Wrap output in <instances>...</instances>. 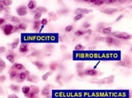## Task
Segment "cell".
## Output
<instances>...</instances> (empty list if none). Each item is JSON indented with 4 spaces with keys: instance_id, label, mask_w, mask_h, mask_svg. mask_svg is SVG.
Returning a JSON list of instances; mask_svg holds the SVG:
<instances>
[{
    "instance_id": "cell-11",
    "label": "cell",
    "mask_w": 132,
    "mask_h": 98,
    "mask_svg": "<svg viewBox=\"0 0 132 98\" xmlns=\"http://www.w3.org/2000/svg\"><path fill=\"white\" fill-rule=\"evenodd\" d=\"M26 80L30 82V83H36L39 82V78H38V76H36V75H35V74H30L29 76L27 77V79Z\"/></svg>"
},
{
    "instance_id": "cell-5",
    "label": "cell",
    "mask_w": 132,
    "mask_h": 98,
    "mask_svg": "<svg viewBox=\"0 0 132 98\" xmlns=\"http://www.w3.org/2000/svg\"><path fill=\"white\" fill-rule=\"evenodd\" d=\"M83 73H84V75H87V76H92V77H96L99 74V72L97 70H94V69H86V70H83Z\"/></svg>"
},
{
    "instance_id": "cell-48",
    "label": "cell",
    "mask_w": 132,
    "mask_h": 98,
    "mask_svg": "<svg viewBox=\"0 0 132 98\" xmlns=\"http://www.w3.org/2000/svg\"><path fill=\"white\" fill-rule=\"evenodd\" d=\"M116 3V0H107V1H104V3H106V4H113V3Z\"/></svg>"
},
{
    "instance_id": "cell-46",
    "label": "cell",
    "mask_w": 132,
    "mask_h": 98,
    "mask_svg": "<svg viewBox=\"0 0 132 98\" xmlns=\"http://www.w3.org/2000/svg\"><path fill=\"white\" fill-rule=\"evenodd\" d=\"M6 79H7V77L5 75H3V74L0 75V83H4L6 81Z\"/></svg>"
},
{
    "instance_id": "cell-17",
    "label": "cell",
    "mask_w": 132,
    "mask_h": 98,
    "mask_svg": "<svg viewBox=\"0 0 132 98\" xmlns=\"http://www.w3.org/2000/svg\"><path fill=\"white\" fill-rule=\"evenodd\" d=\"M21 91H22V92L24 94V96H27L29 93L31 92V88H30V87H28V86H23L21 88Z\"/></svg>"
},
{
    "instance_id": "cell-47",
    "label": "cell",
    "mask_w": 132,
    "mask_h": 98,
    "mask_svg": "<svg viewBox=\"0 0 132 98\" xmlns=\"http://www.w3.org/2000/svg\"><path fill=\"white\" fill-rule=\"evenodd\" d=\"M63 58H64V60H70L72 58V55L71 54H66V55H64Z\"/></svg>"
},
{
    "instance_id": "cell-19",
    "label": "cell",
    "mask_w": 132,
    "mask_h": 98,
    "mask_svg": "<svg viewBox=\"0 0 132 98\" xmlns=\"http://www.w3.org/2000/svg\"><path fill=\"white\" fill-rule=\"evenodd\" d=\"M34 12L35 13L36 12H40V13H45V12H48V9L46 8L45 7H37L34 11H32V12Z\"/></svg>"
},
{
    "instance_id": "cell-24",
    "label": "cell",
    "mask_w": 132,
    "mask_h": 98,
    "mask_svg": "<svg viewBox=\"0 0 132 98\" xmlns=\"http://www.w3.org/2000/svg\"><path fill=\"white\" fill-rule=\"evenodd\" d=\"M105 41H106V43H107V45L111 46V45H113L114 41H115V38H114V37H112V36H108L105 38Z\"/></svg>"
},
{
    "instance_id": "cell-31",
    "label": "cell",
    "mask_w": 132,
    "mask_h": 98,
    "mask_svg": "<svg viewBox=\"0 0 132 98\" xmlns=\"http://www.w3.org/2000/svg\"><path fill=\"white\" fill-rule=\"evenodd\" d=\"M83 69H84V63L83 62H78L76 64L77 71H81V70H83Z\"/></svg>"
},
{
    "instance_id": "cell-55",
    "label": "cell",
    "mask_w": 132,
    "mask_h": 98,
    "mask_svg": "<svg viewBox=\"0 0 132 98\" xmlns=\"http://www.w3.org/2000/svg\"><path fill=\"white\" fill-rule=\"evenodd\" d=\"M120 44V41H118V39H115V41H114V43L113 45H116V46H119V45Z\"/></svg>"
},
{
    "instance_id": "cell-15",
    "label": "cell",
    "mask_w": 132,
    "mask_h": 98,
    "mask_svg": "<svg viewBox=\"0 0 132 98\" xmlns=\"http://www.w3.org/2000/svg\"><path fill=\"white\" fill-rule=\"evenodd\" d=\"M15 70H17V71H22V70H25V66L22 65V63H17V62H15L12 65Z\"/></svg>"
},
{
    "instance_id": "cell-60",
    "label": "cell",
    "mask_w": 132,
    "mask_h": 98,
    "mask_svg": "<svg viewBox=\"0 0 132 98\" xmlns=\"http://www.w3.org/2000/svg\"><path fill=\"white\" fill-rule=\"evenodd\" d=\"M95 1H96V0H91V1H87L86 3H95Z\"/></svg>"
},
{
    "instance_id": "cell-13",
    "label": "cell",
    "mask_w": 132,
    "mask_h": 98,
    "mask_svg": "<svg viewBox=\"0 0 132 98\" xmlns=\"http://www.w3.org/2000/svg\"><path fill=\"white\" fill-rule=\"evenodd\" d=\"M50 85H48V86H46V87H44V88L41 89V96H49L50 94Z\"/></svg>"
},
{
    "instance_id": "cell-29",
    "label": "cell",
    "mask_w": 132,
    "mask_h": 98,
    "mask_svg": "<svg viewBox=\"0 0 132 98\" xmlns=\"http://www.w3.org/2000/svg\"><path fill=\"white\" fill-rule=\"evenodd\" d=\"M9 88H10L12 91H14V92H18V91H20V87H19L18 85H16V84L10 85V86H9Z\"/></svg>"
},
{
    "instance_id": "cell-42",
    "label": "cell",
    "mask_w": 132,
    "mask_h": 98,
    "mask_svg": "<svg viewBox=\"0 0 132 98\" xmlns=\"http://www.w3.org/2000/svg\"><path fill=\"white\" fill-rule=\"evenodd\" d=\"M90 26H91V24H90L89 22H84V23H83V25H82V27H83V29H86V30H88V29L90 28Z\"/></svg>"
},
{
    "instance_id": "cell-12",
    "label": "cell",
    "mask_w": 132,
    "mask_h": 98,
    "mask_svg": "<svg viewBox=\"0 0 132 98\" xmlns=\"http://www.w3.org/2000/svg\"><path fill=\"white\" fill-rule=\"evenodd\" d=\"M18 51L21 53H27L29 52L28 43H22L20 45V47H19Z\"/></svg>"
},
{
    "instance_id": "cell-27",
    "label": "cell",
    "mask_w": 132,
    "mask_h": 98,
    "mask_svg": "<svg viewBox=\"0 0 132 98\" xmlns=\"http://www.w3.org/2000/svg\"><path fill=\"white\" fill-rule=\"evenodd\" d=\"M19 43H20V40H19L18 38H17L15 41H13L12 43H10V47L12 48V49H16V48L18 47Z\"/></svg>"
},
{
    "instance_id": "cell-49",
    "label": "cell",
    "mask_w": 132,
    "mask_h": 98,
    "mask_svg": "<svg viewBox=\"0 0 132 98\" xmlns=\"http://www.w3.org/2000/svg\"><path fill=\"white\" fill-rule=\"evenodd\" d=\"M7 51V48L5 47H3V46H0V54L4 53V52Z\"/></svg>"
},
{
    "instance_id": "cell-44",
    "label": "cell",
    "mask_w": 132,
    "mask_h": 98,
    "mask_svg": "<svg viewBox=\"0 0 132 98\" xmlns=\"http://www.w3.org/2000/svg\"><path fill=\"white\" fill-rule=\"evenodd\" d=\"M41 51H40V50H36V51H35V52H32V53L31 54V57H36V56L41 55Z\"/></svg>"
},
{
    "instance_id": "cell-54",
    "label": "cell",
    "mask_w": 132,
    "mask_h": 98,
    "mask_svg": "<svg viewBox=\"0 0 132 98\" xmlns=\"http://www.w3.org/2000/svg\"><path fill=\"white\" fill-rule=\"evenodd\" d=\"M5 19L4 18H3V17H0V25H4V23H5Z\"/></svg>"
},
{
    "instance_id": "cell-9",
    "label": "cell",
    "mask_w": 132,
    "mask_h": 98,
    "mask_svg": "<svg viewBox=\"0 0 132 98\" xmlns=\"http://www.w3.org/2000/svg\"><path fill=\"white\" fill-rule=\"evenodd\" d=\"M18 74L19 73L17 72V70H15L13 67H12V68L10 69V70H9V78H10V79L16 80L17 77H18Z\"/></svg>"
},
{
    "instance_id": "cell-53",
    "label": "cell",
    "mask_w": 132,
    "mask_h": 98,
    "mask_svg": "<svg viewBox=\"0 0 132 98\" xmlns=\"http://www.w3.org/2000/svg\"><path fill=\"white\" fill-rule=\"evenodd\" d=\"M8 98H19L16 94H10L8 96Z\"/></svg>"
},
{
    "instance_id": "cell-58",
    "label": "cell",
    "mask_w": 132,
    "mask_h": 98,
    "mask_svg": "<svg viewBox=\"0 0 132 98\" xmlns=\"http://www.w3.org/2000/svg\"><path fill=\"white\" fill-rule=\"evenodd\" d=\"M24 73L26 74V75H27V76H29V75L31 74L30 71H29V70H24Z\"/></svg>"
},
{
    "instance_id": "cell-39",
    "label": "cell",
    "mask_w": 132,
    "mask_h": 98,
    "mask_svg": "<svg viewBox=\"0 0 132 98\" xmlns=\"http://www.w3.org/2000/svg\"><path fill=\"white\" fill-rule=\"evenodd\" d=\"M93 4H94L95 6H97V7H99V6L104 4V1H103V0H96Z\"/></svg>"
},
{
    "instance_id": "cell-21",
    "label": "cell",
    "mask_w": 132,
    "mask_h": 98,
    "mask_svg": "<svg viewBox=\"0 0 132 98\" xmlns=\"http://www.w3.org/2000/svg\"><path fill=\"white\" fill-rule=\"evenodd\" d=\"M48 17H49L50 20H51V21H55L58 18L57 14L54 13V12H49V13H48Z\"/></svg>"
},
{
    "instance_id": "cell-10",
    "label": "cell",
    "mask_w": 132,
    "mask_h": 98,
    "mask_svg": "<svg viewBox=\"0 0 132 98\" xmlns=\"http://www.w3.org/2000/svg\"><path fill=\"white\" fill-rule=\"evenodd\" d=\"M36 7H37V3L35 0H31V1L28 2V3H27V9L31 10V12L34 11Z\"/></svg>"
},
{
    "instance_id": "cell-16",
    "label": "cell",
    "mask_w": 132,
    "mask_h": 98,
    "mask_svg": "<svg viewBox=\"0 0 132 98\" xmlns=\"http://www.w3.org/2000/svg\"><path fill=\"white\" fill-rule=\"evenodd\" d=\"M8 19L11 22H13V23H17V24L21 23V19L18 17H16V16H9V17H8Z\"/></svg>"
},
{
    "instance_id": "cell-14",
    "label": "cell",
    "mask_w": 132,
    "mask_h": 98,
    "mask_svg": "<svg viewBox=\"0 0 132 98\" xmlns=\"http://www.w3.org/2000/svg\"><path fill=\"white\" fill-rule=\"evenodd\" d=\"M27 75H26V74L24 73V72H20V73L18 74V77L17 78V79H16V81L17 82V83H22V82H24L26 79H27Z\"/></svg>"
},
{
    "instance_id": "cell-41",
    "label": "cell",
    "mask_w": 132,
    "mask_h": 98,
    "mask_svg": "<svg viewBox=\"0 0 132 98\" xmlns=\"http://www.w3.org/2000/svg\"><path fill=\"white\" fill-rule=\"evenodd\" d=\"M54 47L53 45H47V46L45 47V50L47 51V52H51V51L54 50Z\"/></svg>"
},
{
    "instance_id": "cell-59",
    "label": "cell",
    "mask_w": 132,
    "mask_h": 98,
    "mask_svg": "<svg viewBox=\"0 0 132 98\" xmlns=\"http://www.w3.org/2000/svg\"><path fill=\"white\" fill-rule=\"evenodd\" d=\"M122 17H123V15H120L119 17H117V19L116 20V22H117V21H119V20H120V19H121Z\"/></svg>"
},
{
    "instance_id": "cell-56",
    "label": "cell",
    "mask_w": 132,
    "mask_h": 98,
    "mask_svg": "<svg viewBox=\"0 0 132 98\" xmlns=\"http://www.w3.org/2000/svg\"><path fill=\"white\" fill-rule=\"evenodd\" d=\"M60 49L64 52V51H66V49H67V47L64 46V45H62V46H60Z\"/></svg>"
},
{
    "instance_id": "cell-20",
    "label": "cell",
    "mask_w": 132,
    "mask_h": 98,
    "mask_svg": "<svg viewBox=\"0 0 132 98\" xmlns=\"http://www.w3.org/2000/svg\"><path fill=\"white\" fill-rule=\"evenodd\" d=\"M58 66H59V64L55 61H53L49 65V69L50 70V71H55L58 69Z\"/></svg>"
},
{
    "instance_id": "cell-32",
    "label": "cell",
    "mask_w": 132,
    "mask_h": 98,
    "mask_svg": "<svg viewBox=\"0 0 132 98\" xmlns=\"http://www.w3.org/2000/svg\"><path fill=\"white\" fill-rule=\"evenodd\" d=\"M17 28L19 29V30H26L27 29V24L23 23V22H21V23L18 24V25H17Z\"/></svg>"
},
{
    "instance_id": "cell-22",
    "label": "cell",
    "mask_w": 132,
    "mask_h": 98,
    "mask_svg": "<svg viewBox=\"0 0 132 98\" xmlns=\"http://www.w3.org/2000/svg\"><path fill=\"white\" fill-rule=\"evenodd\" d=\"M6 58H7V60L10 63L12 64H14L15 63V55L14 54H8L7 56H6Z\"/></svg>"
},
{
    "instance_id": "cell-6",
    "label": "cell",
    "mask_w": 132,
    "mask_h": 98,
    "mask_svg": "<svg viewBox=\"0 0 132 98\" xmlns=\"http://www.w3.org/2000/svg\"><path fill=\"white\" fill-rule=\"evenodd\" d=\"M120 10V9L119 8H105V9H102L101 12L104 14H107V15H113V14L118 12Z\"/></svg>"
},
{
    "instance_id": "cell-1",
    "label": "cell",
    "mask_w": 132,
    "mask_h": 98,
    "mask_svg": "<svg viewBox=\"0 0 132 98\" xmlns=\"http://www.w3.org/2000/svg\"><path fill=\"white\" fill-rule=\"evenodd\" d=\"M112 37H115L119 39H124V40H129L131 38V35L129 34L128 33L125 32H114V33H111Z\"/></svg>"
},
{
    "instance_id": "cell-50",
    "label": "cell",
    "mask_w": 132,
    "mask_h": 98,
    "mask_svg": "<svg viewBox=\"0 0 132 98\" xmlns=\"http://www.w3.org/2000/svg\"><path fill=\"white\" fill-rule=\"evenodd\" d=\"M77 74L78 75L79 77H81V78H83V77H84V73H83V70H81V71H77Z\"/></svg>"
},
{
    "instance_id": "cell-8",
    "label": "cell",
    "mask_w": 132,
    "mask_h": 98,
    "mask_svg": "<svg viewBox=\"0 0 132 98\" xmlns=\"http://www.w3.org/2000/svg\"><path fill=\"white\" fill-rule=\"evenodd\" d=\"M92 12V10L90 9H87V8H76L74 11V13L75 15H78V14H80V15H85V14H88Z\"/></svg>"
},
{
    "instance_id": "cell-43",
    "label": "cell",
    "mask_w": 132,
    "mask_h": 98,
    "mask_svg": "<svg viewBox=\"0 0 132 98\" xmlns=\"http://www.w3.org/2000/svg\"><path fill=\"white\" fill-rule=\"evenodd\" d=\"M83 17V15H80V14H78V15H75L74 18V21H78V20H81L82 18Z\"/></svg>"
},
{
    "instance_id": "cell-3",
    "label": "cell",
    "mask_w": 132,
    "mask_h": 98,
    "mask_svg": "<svg viewBox=\"0 0 132 98\" xmlns=\"http://www.w3.org/2000/svg\"><path fill=\"white\" fill-rule=\"evenodd\" d=\"M13 27L14 25H11V24H6L4 26H2L3 33L6 36H9L13 33Z\"/></svg>"
},
{
    "instance_id": "cell-2",
    "label": "cell",
    "mask_w": 132,
    "mask_h": 98,
    "mask_svg": "<svg viewBox=\"0 0 132 98\" xmlns=\"http://www.w3.org/2000/svg\"><path fill=\"white\" fill-rule=\"evenodd\" d=\"M114 78H115L114 75H110L107 78H102V79H99L97 81H91V83H97V84H112L114 82Z\"/></svg>"
},
{
    "instance_id": "cell-35",
    "label": "cell",
    "mask_w": 132,
    "mask_h": 98,
    "mask_svg": "<svg viewBox=\"0 0 132 98\" xmlns=\"http://www.w3.org/2000/svg\"><path fill=\"white\" fill-rule=\"evenodd\" d=\"M84 34H85L84 31H83V30H76V31H75V33H74V35H75V36H77V37H81V36H83V35H84Z\"/></svg>"
},
{
    "instance_id": "cell-51",
    "label": "cell",
    "mask_w": 132,
    "mask_h": 98,
    "mask_svg": "<svg viewBox=\"0 0 132 98\" xmlns=\"http://www.w3.org/2000/svg\"><path fill=\"white\" fill-rule=\"evenodd\" d=\"M5 10V7L4 6V4H3V2L2 1H0V12H3V11Z\"/></svg>"
},
{
    "instance_id": "cell-36",
    "label": "cell",
    "mask_w": 132,
    "mask_h": 98,
    "mask_svg": "<svg viewBox=\"0 0 132 98\" xmlns=\"http://www.w3.org/2000/svg\"><path fill=\"white\" fill-rule=\"evenodd\" d=\"M83 49H85V47H84V46H83V45L81 44V43H78V44H77L76 46L74 47L75 51H80V50H83Z\"/></svg>"
},
{
    "instance_id": "cell-38",
    "label": "cell",
    "mask_w": 132,
    "mask_h": 98,
    "mask_svg": "<svg viewBox=\"0 0 132 98\" xmlns=\"http://www.w3.org/2000/svg\"><path fill=\"white\" fill-rule=\"evenodd\" d=\"M42 17V13H40V12H36L34 15V20H39Z\"/></svg>"
},
{
    "instance_id": "cell-25",
    "label": "cell",
    "mask_w": 132,
    "mask_h": 98,
    "mask_svg": "<svg viewBox=\"0 0 132 98\" xmlns=\"http://www.w3.org/2000/svg\"><path fill=\"white\" fill-rule=\"evenodd\" d=\"M40 25H41V21H40V20H34L32 30H35V31H37V30L40 29Z\"/></svg>"
},
{
    "instance_id": "cell-45",
    "label": "cell",
    "mask_w": 132,
    "mask_h": 98,
    "mask_svg": "<svg viewBox=\"0 0 132 98\" xmlns=\"http://www.w3.org/2000/svg\"><path fill=\"white\" fill-rule=\"evenodd\" d=\"M48 23H49V20H47L46 18H44L41 20V25H47Z\"/></svg>"
},
{
    "instance_id": "cell-28",
    "label": "cell",
    "mask_w": 132,
    "mask_h": 98,
    "mask_svg": "<svg viewBox=\"0 0 132 98\" xmlns=\"http://www.w3.org/2000/svg\"><path fill=\"white\" fill-rule=\"evenodd\" d=\"M69 9L67 8H63V9H59V10L57 11V13L60 16H64V15H67L69 13Z\"/></svg>"
},
{
    "instance_id": "cell-52",
    "label": "cell",
    "mask_w": 132,
    "mask_h": 98,
    "mask_svg": "<svg viewBox=\"0 0 132 98\" xmlns=\"http://www.w3.org/2000/svg\"><path fill=\"white\" fill-rule=\"evenodd\" d=\"M36 96H37V95H35L34 93L30 92L28 94V96H27V98H35L36 97Z\"/></svg>"
},
{
    "instance_id": "cell-23",
    "label": "cell",
    "mask_w": 132,
    "mask_h": 98,
    "mask_svg": "<svg viewBox=\"0 0 132 98\" xmlns=\"http://www.w3.org/2000/svg\"><path fill=\"white\" fill-rule=\"evenodd\" d=\"M112 31V27H104V28H102V33L105 35L111 34Z\"/></svg>"
},
{
    "instance_id": "cell-18",
    "label": "cell",
    "mask_w": 132,
    "mask_h": 98,
    "mask_svg": "<svg viewBox=\"0 0 132 98\" xmlns=\"http://www.w3.org/2000/svg\"><path fill=\"white\" fill-rule=\"evenodd\" d=\"M30 88H31V92L34 93L35 95H38L40 93V88H38L37 86H35V85H31V86H30Z\"/></svg>"
},
{
    "instance_id": "cell-37",
    "label": "cell",
    "mask_w": 132,
    "mask_h": 98,
    "mask_svg": "<svg viewBox=\"0 0 132 98\" xmlns=\"http://www.w3.org/2000/svg\"><path fill=\"white\" fill-rule=\"evenodd\" d=\"M61 80H62V74H58L55 77V82L58 83H61Z\"/></svg>"
},
{
    "instance_id": "cell-34",
    "label": "cell",
    "mask_w": 132,
    "mask_h": 98,
    "mask_svg": "<svg viewBox=\"0 0 132 98\" xmlns=\"http://www.w3.org/2000/svg\"><path fill=\"white\" fill-rule=\"evenodd\" d=\"M2 2L5 7H8L9 6H11L12 4V1H11V0H4Z\"/></svg>"
},
{
    "instance_id": "cell-30",
    "label": "cell",
    "mask_w": 132,
    "mask_h": 98,
    "mask_svg": "<svg viewBox=\"0 0 132 98\" xmlns=\"http://www.w3.org/2000/svg\"><path fill=\"white\" fill-rule=\"evenodd\" d=\"M7 67V65H6V62L4 61L3 59L0 58V72H3Z\"/></svg>"
},
{
    "instance_id": "cell-33",
    "label": "cell",
    "mask_w": 132,
    "mask_h": 98,
    "mask_svg": "<svg viewBox=\"0 0 132 98\" xmlns=\"http://www.w3.org/2000/svg\"><path fill=\"white\" fill-rule=\"evenodd\" d=\"M51 74H52V71H50V70L49 72H46V74H44L42 75V77H41V78H42L43 81H46V80L49 78V77L50 76Z\"/></svg>"
},
{
    "instance_id": "cell-57",
    "label": "cell",
    "mask_w": 132,
    "mask_h": 98,
    "mask_svg": "<svg viewBox=\"0 0 132 98\" xmlns=\"http://www.w3.org/2000/svg\"><path fill=\"white\" fill-rule=\"evenodd\" d=\"M85 34H91L92 33H93V31H92L91 30H86V31H84Z\"/></svg>"
},
{
    "instance_id": "cell-4",
    "label": "cell",
    "mask_w": 132,
    "mask_h": 98,
    "mask_svg": "<svg viewBox=\"0 0 132 98\" xmlns=\"http://www.w3.org/2000/svg\"><path fill=\"white\" fill-rule=\"evenodd\" d=\"M16 12L18 16L20 17H25L27 13H28V11H27V7L26 6H19L18 7H17L16 9Z\"/></svg>"
},
{
    "instance_id": "cell-7",
    "label": "cell",
    "mask_w": 132,
    "mask_h": 98,
    "mask_svg": "<svg viewBox=\"0 0 132 98\" xmlns=\"http://www.w3.org/2000/svg\"><path fill=\"white\" fill-rule=\"evenodd\" d=\"M32 63H33V65L40 70H44L47 68L46 64L43 63L42 61H32Z\"/></svg>"
},
{
    "instance_id": "cell-26",
    "label": "cell",
    "mask_w": 132,
    "mask_h": 98,
    "mask_svg": "<svg viewBox=\"0 0 132 98\" xmlns=\"http://www.w3.org/2000/svg\"><path fill=\"white\" fill-rule=\"evenodd\" d=\"M116 65H117V66H121V67H130V64L126 63L125 61H117L116 63Z\"/></svg>"
},
{
    "instance_id": "cell-40",
    "label": "cell",
    "mask_w": 132,
    "mask_h": 98,
    "mask_svg": "<svg viewBox=\"0 0 132 98\" xmlns=\"http://www.w3.org/2000/svg\"><path fill=\"white\" fill-rule=\"evenodd\" d=\"M74 28V27L73 25H68V26H66L65 29H64V30H65V32H67V33H70V32L73 31Z\"/></svg>"
}]
</instances>
